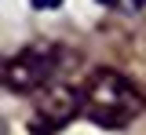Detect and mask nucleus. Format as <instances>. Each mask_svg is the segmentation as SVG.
<instances>
[{"instance_id": "nucleus-5", "label": "nucleus", "mask_w": 146, "mask_h": 135, "mask_svg": "<svg viewBox=\"0 0 146 135\" xmlns=\"http://www.w3.org/2000/svg\"><path fill=\"white\" fill-rule=\"evenodd\" d=\"M62 0H33V7H40V11H51V7H58Z\"/></svg>"}, {"instance_id": "nucleus-1", "label": "nucleus", "mask_w": 146, "mask_h": 135, "mask_svg": "<svg viewBox=\"0 0 146 135\" xmlns=\"http://www.w3.org/2000/svg\"><path fill=\"white\" fill-rule=\"evenodd\" d=\"M84 88V117L102 128H128L135 117H143L146 95L139 84H131L117 69H91Z\"/></svg>"}, {"instance_id": "nucleus-3", "label": "nucleus", "mask_w": 146, "mask_h": 135, "mask_svg": "<svg viewBox=\"0 0 146 135\" xmlns=\"http://www.w3.org/2000/svg\"><path fill=\"white\" fill-rule=\"evenodd\" d=\"M77 113H84V88L66 84V80H55L33 102L29 135H55V132H62Z\"/></svg>"}, {"instance_id": "nucleus-4", "label": "nucleus", "mask_w": 146, "mask_h": 135, "mask_svg": "<svg viewBox=\"0 0 146 135\" xmlns=\"http://www.w3.org/2000/svg\"><path fill=\"white\" fill-rule=\"evenodd\" d=\"M113 4H117L121 11H128V15H131V11H139V7H143L146 0H113Z\"/></svg>"}, {"instance_id": "nucleus-6", "label": "nucleus", "mask_w": 146, "mask_h": 135, "mask_svg": "<svg viewBox=\"0 0 146 135\" xmlns=\"http://www.w3.org/2000/svg\"><path fill=\"white\" fill-rule=\"evenodd\" d=\"M99 4H113V0H99Z\"/></svg>"}, {"instance_id": "nucleus-2", "label": "nucleus", "mask_w": 146, "mask_h": 135, "mask_svg": "<svg viewBox=\"0 0 146 135\" xmlns=\"http://www.w3.org/2000/svg\"><path fill=\"white\" fill-rule=\"evenodd\" d=\"M58 69V48L55 44H26L22 51L4 62V88L15 95H29L36 88L55 84Z\"/></svg>"}]
</instances>
